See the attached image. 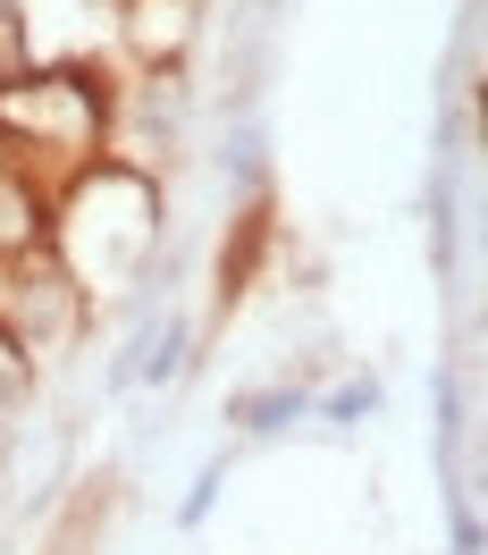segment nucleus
Returning a JSON list of instances; mask_svg holds the SVG:
<instances>
[{"label":"nucleus","mask_w":488,"mask_h":555,"mask_svg":"<svg viewBox=\"0 0 488 555\" xmlns=\"http://www.w3.org/2000/svg\"><path fill=\"white\" fill-rule=\"evenodd\" d=\"M295 413H304V396H244L236 404L244 429H279V421H295Z\"/></svg>","instance_id":"f257e3e1"},{"label":"nucleus","mask_w":488,"mask_h":555,"mask_svg":"<svg viewBox=\"0 0 488 555\" xmlns=\"http://www.w3.org/2000/svg\"><path fill=\"white\" fill-rule=\"evenodd\" d=\"M0 17H9V0H0Z\"/></svg>","instance_id":"f03ea898"}]
</instances>
